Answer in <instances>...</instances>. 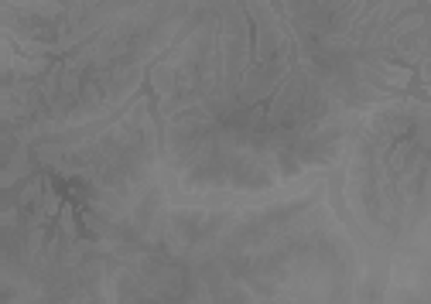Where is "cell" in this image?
Returning <instances> with one entry per match:
<instances>
[{
  "label": "cell",
  "instance_id": "obj_2",
  "mask_svg": "<svg viewBox=\"0 0 431 304\" xmlns=\"http://www.w3.org/2000/svg\"><path fill=\"white\" fill-rule=\"evenodd\" d=\"M219 45L226 51V58H233V62H240V65H250V58H253V48H250V34L246 31H237V14H223V21H219ZM185 48H178V55L185 58V65L178 69L171 58H168V65H161L158 72H154V82H158V89H161V96H175V93H182V89H189L185 86V76H189V62H192V51L195 45L202 48V41H199V34L189 38V41H182ZM206 55V51H202Z\"/></svg>",
  "mask_w": 431,
  "mask_h": 304
},
{
  "label": "cell",
  "instance_id": "obj_1",
  "mask_svg": "<svg viewBox=\"0 0 431 304\" xmlns=\"http://www.w3.org/2000/svg\"><path fill=\"white\" fill-rule=\"evenodd\" d=\"M346 202L377 246L414 243L431 219V110L414 100L377 106L352 137Z\"/></svg>",
  "mask_w": 431,
  "mask_h": 304
}]
</instances>
